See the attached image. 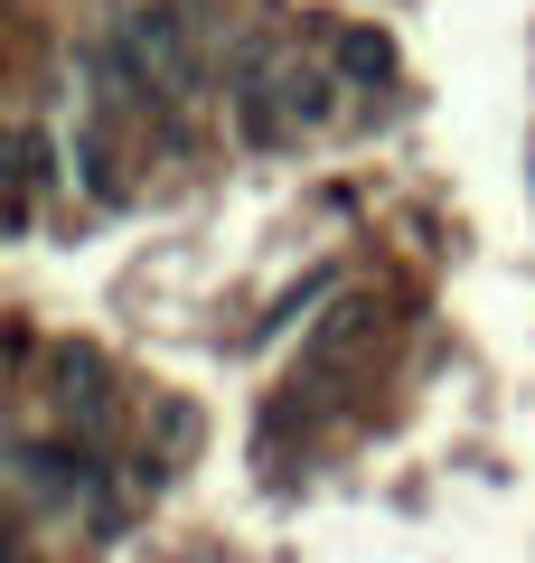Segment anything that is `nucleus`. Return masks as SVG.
<instances>
[{"label": "nucleus", "instance_id": "obj_1", "mask_svg": "<svg viewBox=\"0 0 535 563\" xmlns=\"http://www.w3.org/2000/svg\"><path fill=\"white\" fill-rule=\"evenodd\" d=\"M20 470L47 498H85L95 488V451H66V442H20Z\"/></svg>", "mask_w": 535, "mask_h": 563}, {"label": "nucleus", "instance_id": "obj_2", "mask_svg": "<svg viewBox=\"0 0 535 563\" xmlns=\"http://www.w3.org/2000/svg\"><path fill=\"white\" fill-rule=\"evenodd\" d=\"M57 376H66V404H76L85 422H103V404H113V395H103V357H95V347H66Z\"/></svg>", "mask_w": 535, "mask_h": 563}, {"label": "nucleus", "instance_id": "obj_3", "mask_svg": "<svg viewBox=\"0 0 535 563\" xmlns=\"http://www.w3.org/2000/svg\"><path fill=\"white\" fill-rule=\"evenodd\" d=\"M338 66H348L357 85H385V76H395V47H385L376 29H348V38H338Z\"/></svg>", "mask_w": 535, "mask_h": 563}]
</instances>
